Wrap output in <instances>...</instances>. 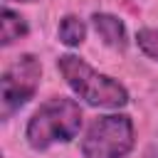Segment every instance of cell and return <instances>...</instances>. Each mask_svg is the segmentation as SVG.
I'll return each mask as SVG.
<instances>
[{"mask_svg":"<svg viewBox=\"0 0 158 158\" xmlns=\"http://www.w3.org/2000/svg\"><path fill=\"white\" fill-rule=\"evenodd\" d=\"M25 35H27L25 17L15 10H10V7H2V12H0V42L7 47V44H12L15 40H20Z\"/></svg>","mask_w":158,"mask_h":158,"instance_id":"obj_6","label":"cell"},{"mask_svg":"<svg viewBox=\"0 0 158 158\" xmlns=\"http://www.w3.org/2000/svg\"><path fill=\"white\" fill-rule=\"evenodd\" d=\"M133 148V123L123 114L99 116L81 138L84 158H126Z\"/></svg>","mask_w":158,"mask_h":158,"instance_id":"obj_3","label":"cell"},{"mask_svg":"<svg viewBox=\"0 0 158 158\" xmlns=\"http://www.w3.org/2000/svg\"><path fill=\"white\" fill-rule=\"evenodd\" d=\"M42 79V64L35 54H20L0 79V116L10 118L20 106H25Z\"/></svg>","mask_w":158,"mask_h":158,"instance_id":"obj_4","label":"cell"},{"mask_svg":"<svg viewBox=\"0 0 158 158\" xmlns=\"http://www.w3.org/2000/svg\"><path fill=\"white\" fill-rule=\"evenodd\" d=\"M84 37H86V25L77 15H67L59 22V40L67 47H79L84 42Z\"/></svg>","mask_w":158,"mask_h":158,"instance_id":"obj_7","label":"cell"},{"mask_svg":"<svg viewBox=\"0 0 158 158\" xmlns=\"http://www.w3.org/2000/svg\"><path fill=\"white\" fill-rule=\"evenodd\" d=\"M57 67H59L64 81L72 86V91L77 96H81L86 104L104 106V109H118V106L128 104V91L123 84L111 79L109 74L96 72L77 54H62Z\"/></svg>","mask_w":158,"mask_h":158,"instance_id":"obj_2","label":"cell"},{"mask_svg":"<svg viewBox=\"0 0 158 158\" xmlns=\"http://www.w3.org/2000/svg\"><path fill=\"white\" fill-rule=\"evenodd\" d=\"M17 2H35V0H17Z\"/></svg>","mask_w":158,"mask_h":158,"instance_id":"obj_9","label":"cell"},{"mask_svg":"<svg viewBox=\"0 0 158 158\" xmlns=\"http://www.w3.org/2000/svg\"><path fill=\"white\" fill-rule=\"evenodd\" d=\"M94 30L96 35L114 49H126L128 40H126V27L123 22L116 17V15H109V12H96L94 17Z\"/></svg>","mask_w":158,"mask_h":158,"instance_id":"obj_5","label":"cell"},{"mask_svg":"<svg viewBox=\"0 0 158 158\" xmlns=\"http://www.w3.org/2000/svg\"><path fill=\"white\" fill-rule=\"evenodd\" d=\"M81 128V109L77 101L54 96L44 101L27 121V143L35 151H44L54 143L72 141Z\"/></svg>","mask_w":158,"mask_h":158,"instance_id":"obj_1","label":"cell"},{"mask_svg":"<svg viewBox=\"0 0 158 158\" xmlns=\"http://www.w3.org/2000/svg\"><path fill=\"white\" fill-rule=\"evenodd\" d=\"M136 42L141 47V52L151 59H158V27H143L136 35Z\"/></svg>","mask_w":158,"mask_h":158,"instance_id":"obj_8","label":"cell"}]
</instances>
